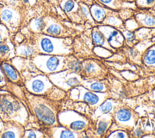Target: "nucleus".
Masks as SVG:
<instances>
[{"mask_svg":"<svg viewBox=\"0 0 155 138\" xmlns=\"http://www.w3.org/2000/svg\"><path fill=\"white\" fill-rule=\"evenodd\" d=\"M58 122L74 131H82L88 126V120L80 113L72 110L60 112L58 114Z\"/></svg>","mask_w":155,"mask_h":138,"instance_id":"6","label":"nucleus"},{"mask_svg":"<svg viewBox=\"0 0 155 138\" xmlns=\"http://www.w3.org/2000/svg\"><path fill=\"white\" fill-rule=\"evenodd\" d=\"M136 19L140 25L146 27H155V17L144 13H139L136 16Z\"/></svg>","mask_w":155,"mask_h":138,"instance_id":"19","label":"nucleus"},{"mask_svg":"<svg viewBox=\"0 0 155 138\" xmlns=\"http://www.w3.org/2000/svg\"><path fill=\"white\" fill-rule=\"evenodd\" d=\"M153 98L155 102V90L153 91Z\"/></svg>","mask_w":155,"mask_h":138,"instance_id":"38","label":"nucleus"},{"mask_svg":"<svg viewBox=\"0 0 155 138\" xmlns=\"http://www.w3.org/2000/svg\"><path fill=\"white\" fill-rule=\"evenodd\" d=\"M18 53L22 57H29L33 53V49L28 46H24L20 47L18 51Z\"/></svg>","mask_w":155,"mask_h":138,"instance_id":"26","label":"nucleus"},{"mask_svg":"<svg viewBox=\"0 0 155 138\" xmlns=\"http://www.w3.org/2000/svg\"><path fill=\"white\" fill-rule=\"evenodd\" d=\"M43 134L36 129H28L24 131V134L23 135L24 137H27V138H33V137H43Z\"/></svg>","mask_w":155,"mask_h":138,"instance_id":"25","label":"nucleus"},{"mask_svg":"<svg viewBox=\"0 0 155 138\" xmlns=\"http://www.w3.org/2000/svg\"><path fill=\"white\" fill-rule=\"evenodd\" d=\"M118 104L119 103L116 101L111 99H105L97 107H96L93 116L96 118L104 114H111L114 112Z\"/></svg>","mask_w":155,"mask_h":138,"instance_id":"12","label":"nucleus"},{"mask_svg":"<svg viewBox=\"0 0 155 138\" xmlns=\"http://www.w3.org/2000/svg\"><path fill=\"white\" fill-rule=\"evenodd\" d=\"M27 96L33 114L40 122L47 126L57 125L58 120L56 111L48 100L33 94H29Z\"/></svg>","mask_w":155,"mask_h":138,"instance_id":"1","label":"nucleus"},{"mask_svg":"<svg viewBox=\"0 0 155 138\" xmlns=\"http://www.w3.org/2000/svg\"><path fill=\"white\" fill-rule=\"evenodd\" d=\"M115 120L120 125L125 126H133L135 124V117L133 112L125 107H120L114 112Z\"/></svg>","mask_w":155,"mask_h":138,"instance_id":"11","label":"nucleus"},{"mask_svg":"<svg viewBox=\"0 0 155 138\" xmlns=\"http://www.w3.org/2000/svg\"><path fill=\"white\" fill-rule=\"evenodd\" d=\"M62 27L57 24H50L47 29V33L52 36H59L62 33Z\"/></svg>","mask_w":155,"mask_h":138,"instance_id":"23","label":"nucleus"},{"mask_svg":"<svg viewBox=\"0 0 155 138\" xmlns=\"http://www.w3.org/2000/svg\"><path fill=\"white\" fill-rule=\"evenodd\" d=\"M81 85L85 88L95 92H106L107 89V85L101 81L94 79H87L82 80Z\"/></svg>","mask_w":155,"mask_h":138,"instance_id":"15","label":"nucleus"},{"mask_svg":"<svg viewBox=\"0 0 155 138\" xmlns=\"http://www.w3.org/2000/svg\"><path fill=\"white\" fill-rule=\"evenodd\" d=\"M2 36L0 35V45L2 44Z\"/></svg>","mask_w":155,"mask_h":138,"instance_id":"39","label":"nucleus"},{"mask_svg":"<svg viewBox=\"0 0 155 138\" xmlns=\"http://www.w3.org/2000/svg\"><path fill=\"white\" fill-rule=\"evenodd\" d=\"M105 23L107 25L116 27V26H119L120 25H121L122 21L120 19L117 18L116 16H108V18L106 19Z\"/></svg>","mask_w":155,"mask_h":138,"instance_id":"27","label":"nucleus"},{"mask_svg":"<svg viewBox=\"0 0 155 138\" xmlns=\"http://www.w3.org/2000/svg\"><path fill=\"white\" fill-rule=\"evenodd\" d=\"M2 68L7 77L12 81H18L19 80V76L15 67L11 64L4 62L2 64Z\"/></svg>","mask_w":155,"mask_h":138,"instance_id":"21","label":"nucleus"},{"mask_svg":"<svg viewBox=\"0 0 155 138\" xmlns=\"http://www.w3.org/2000/svg\"><path fill=\"white\" fill-rule=\"evenodd\" d=\"M154 38H155V33H154Z\"/></svg>","mask_w":155,"mask_h":138,"instance_id":"41","label":"nucleus"},{"mask_svg":"<svg viewBox=\"0 0 155 138\" xmlns=\"http://www.w3.org/2000/svg\"><path fill=\"white\" fill-rule=\"evenodd\" d=\"M52 136L54 137L74 138L78 137V132L74 131L64 126L53 127L52 129Z\"/></svg>","mask_w":155,"mask_h":138,"instance_id":"14","label":"nucleus"},{"mask_svg":"<svg viewBox=\"0 0 155 138\" xmlns=\"http://www.w3.org/2000/svg\"><path fill=\"white\" fill-rule=\"evenodd\" d=\"M144 63L148 66H155V46H153L145 52L143 56Z\"/></svg>","mask_w":155,"mask_h":138,"instance_id":"22","label":"nucleus"},{"mask_svg":"<svg viewBox=\"0 0 155 138\" xmlns=\"http://www.w3.org/2000/svg\"><path fill=\"white\" fill-rule=\"evenodd\" d=\"M34 26L38 30H42L45 27V23L42 19L38 18L34 21Z\"/></svg>","mask_w":155,"mask_h":138,"instance_id":"31","label":"nucleus"},{"mask_svg":"<svg viewBox=\"0 0 155 138\" xmlns=\"http://www.w3.org/2000/svg\"><path fill=\"white\" fill-rule=\"evenodd\" d=\"M97 29L102 33L108 43L111 47L117 48L123 44L125 38L122 33L114 27L105 24L99 26Z\"/></svg>","mask_w":155,"mask_h":138,"instance_id":"9","label":"nucleus"},{"mask_svg":"<svg viewBox=\"0 0 155 138\" xmlns=\"http://www.w3.org/2000/svg\"><path fill=\"white\" fill-rule=\"evenodd\" d=\"M24 130L18 122L9 120L3 125L0 132L1 137H23Z\"/></svg>","mask_w":155,"mask_h":138,"instance_id":"10","label":"nucleus"},{"mask_svg":"<svg viewBox=\"0 0 155 138\" xmlns=\"http://www.w3.org/2000/svg\"><path fill=\"white\" fill-rule=\"evenodd\" d=\"M82 68L84 72L90 76H96L102 71V67L99 64L93 61H84L82 64Z\"/></svg>","mask_w":155,"mask_h":138,"instance_id":"17","label":"nucleus"},{"mask_svg":"<svg viewBox=\"0 0 155 138\" xmlns=\"http://www.w3.org/2000/svg\"><path fill=\"white\" fill-rule=\"evenodd\" d=\"M3 123H2V122L0 120V132H1V131L2 130V128H3Z\"/></svg>","mask_w":155,"mask_h":138,"instance_id":"37","label":"nucleus"},{"mask_svg":"<svg viewBox=\"0 0 155 138\" xmlns=\"http://www.w3.org/2000/svg\"><path fill=\"white\" fill-rule=\"evenodd\" d=\"M13 18V13L9 9H5L2 12L1 19L4 22H10Z\"/></svg>","mask_w":155,"mask_h":138,"instance_id":"28","label":"nucleus"},{"mask_svg":"<svg viewBox=\"0 0 155 138\" xmlns=\"http://www.w3.org/2000/svg\"><path fill=\"white\" fill-rule=\"evenodd\" d=\"M92 39L95 44L106 49H111L102 33L97 28L93 29L92 32Z\"/></svg>","mask_w":155,"mask_h":138,"instance_id":"18","label":"nucleus"},{"mask_svg":"<svg viewBox=\"0 0 155 138\" xmlns=\"http://www.w3.org/2000/svg\"><path fill=\"white\" fill-rule=\"evenodd\" d=\"M108 137H114V138H119H119H125V137H128V135H127V133L124 131L116 130V131L111 133Z\"/></svg>","mask_w":155,"mask_h":138,"instance_id":"29","label":"nucleus"},{"mask_svg":"<svg viewBox=\"0 0 155 138\" xmlns=\"http://www.w3.org/2000/svg\"><path fill=\"white\" fill-rule=\"evenodd\" d=\"M65 58L64 55H39L33 58V62L41 71L51 74L65 68Z\"/></svg>","mask_w":155,"mask_h":138,"instance_id":"5","label":"nucleus"},{"mask_svg":"<svg viewBox=\"0 0 155 138\" xmlns=\"http://www.w3.org/2000/svg\"><path fill=\"white\" fill-rule=\"evenodd\" d=\"M23 1H24V2L25 3V4H27V3L28 2V0H23Z\"/></svg>","mask_w":155,"mask_h":138,"instance_id":"40","label":"nucleus"},{"mask_svg":"<svg viewBox=\"0 0 155 138\" xmlns=\"http://www.w3.org/2000/svg\"><path fill=\"white\" fill-rule=\"evenodd\" d=\"M142 133H142V130L140 129H139V128H137V129H136V131L134 132V134H135V136L136 137H140L142 134Z\"/></svg>","mask_w":155,"mask_h":138,"instance_id":"36","label":"nucleus"},{"mask_svg":"<svg viewBox=\"0 0 155 138\" xmlns=\"http://www.w3.org/2000/svg\"><path fill=\"white\" fill-rule=\"evenodd\" d=\"M10 51V47L5 44H2L0 45V53L2 55L7 54Z\"/></svg>","mask_w":155,"mask_h":138,"instance_id":"34","label":"nucleus"},{"mask_svg":"<svg viewBox=\"0 0 155 138\" xmlns=\"http://www.w3.org/2000/svg\"><path fill=\"white\" fill-rule=\"evenodd\" d=\"M3 70L0 67V85H2L5 83L6 80L5 77V74L3 72Z\"/></svg>","mask_w":155,"mask_h":138,"instance_id":"35","label":"nucleus"},{"mask_svg":"<svg viewBox=\"0 0 155 138\" xmlns=\"http://www.w3.org/2000/svg\"><path fill=\"white\" fill-rule=\"evenodd\" d=\"M100 3L111 9L116 8V0H98Z\"/></svg>","mask_w":155,"mask_h":138,"instance_id":"32","label":"nucleus"},{"mask_svg":"<svg viewBox=\"0 0 155 138\" xmlns=\"http://www.w3.org/2000/svg\"><path fill=\"white\" fill-rule=\"evenodd\" d=\"M78 7V4L75 1L73 0L65 1L63 4V9L65 10V12L67 13L71 12L77 9Z\"/></svg>","mask_w":155,"mask_h":138,"instance_id":"24","label":"nucleus"},{"mask_svg":"<svg viewBox=\"0 0 155 138\" xmlns=\"http://www.w3.org/2000/svg\"><path fill=\"white\" fill-rule=\"evenodd\" d=\"M112 120L110 114H104L97 117L96 133L97 136L103 135L109 128Z\"/></svg>","mask_w":155,"mask_h":138,"instance_id":"13","label":"nucleus"},{"mask_svg":"<svg viewBox=\"0 0 155 138\" xmlns=\"http://www.w3.org/2000/svg\"><path fill=\"white\" fill-rule=\"evenodd\" d=\"M65 67L71 72L79 74L82 69V64L75 58L68 57L65 58Z\"/></svg>","mask_w":155,"mask_h":138,"instance_id":"20","label":"nucleus"},{"mask_svg":"<svg viewBox=\"0 0 155 138\" xmlns=\"http://www.w3.org/2000/svg\"><path fill=\"white\" fill-rule=\"evenodd\" d=\"M39 49L44 54L67 55L71 52V42L67 38L45 36L39 40Z\"/></svg>","mask_w":155,"mask_h":138,"instance_id":"3","label":"nucleus"},{"mask_svg":"<svg viewBox=\"0 0 155 138\" xmlns=\"http://www.w3.org/2000/svg\"><path fill=\"white\" fill-rule=\"evenodd\" d=\"M27 89L32 94L40 95L49 92L53 88V84L48 77L44 75L34 76L25 81Z\"/></svg>","mask_w":155,"mask_h":138,"instance_id":"8","label":"nucleus"},{"mask_svg":"<svg viewBox=\"0 0 155 138\" xmlns=\"http://www.w3.org/2000/svg\"><path fill=\"white\" fill-rule=\"evenodd\" d=\"M107 96L106 92L93 91L81 84L73 87L70 92V97L73 100L84 102L93 107H97L106 99Z\"/></svg>","mask_w":155,"mask_h":138,"instance_id":"4","label":"nucleus"},{"mask_svg":"<svg viewBox=\"0 0 155 138\" xmlns=\"http://www.w3.org/2000/svg\"><path fill=\"white\" fill-rule=\"evenodd\" d=\"M122 34H123L124 38L127 40V41H132L134 39V34L131 32L128 31V30H124V31H123Z\"/></svg>","mask_w":155,"mask_h":138,"instance_id":"33","label":"nucleus"},{"mask_svg":"<svg viewBox=\"0 0 155 138\" xmlns=\"http://www.w3.org/2000/svg\"><path fill=\"white\" fill-rule=\"evenodd\" d=\"M90 14L95 21L97 22L104 21L107 16V9L99 4H93L90 9Z\"/></svg>","mask_w":155,"mask_h":138,"instance_id":"16","label":"nucleus"},{"mask_svg":"<svg viewBox=\"0 0 155 138\" xmlns=\"http://www.w3.org/2000/svg\"><path fill=\"white\" fill-rule=\"evenodd\" d=\"M137 4L141 7H150L155 4V0H136Z\"/></svg>","mask_w":155,"mask_h":138,"instance_id":"30","label":"nucleus"},{"mask_svg":"<svg viewBox=\"0 0 155 138\" xmlns=\"http://www.w3.org/2000/svg\"><path fill=\"white\" fill-rule=\"evenodd\" d=\"M48 78L53 85L65 91L80 85L82 80L79 74L68 69L50 74Z\"/></svg>","mask_w":155,"mask_h":138,"instance_id":"7","label":"nucleus"},{"mask_svg":"<svg viewBox=\"0 0 155 138\" xmlns=\"http://www.w3.org/2000/svg\"><path fill=\"white\" fill-rule=\"evenodd\" d=\"M0 116L6 121L13 120L24 123L27 114L19 101L14 96L4 93L0 94Z\"/></svg>","mask_w":155,"mask_h":138,"instance_id":"2","label":"nucleus"}]
</instances>
